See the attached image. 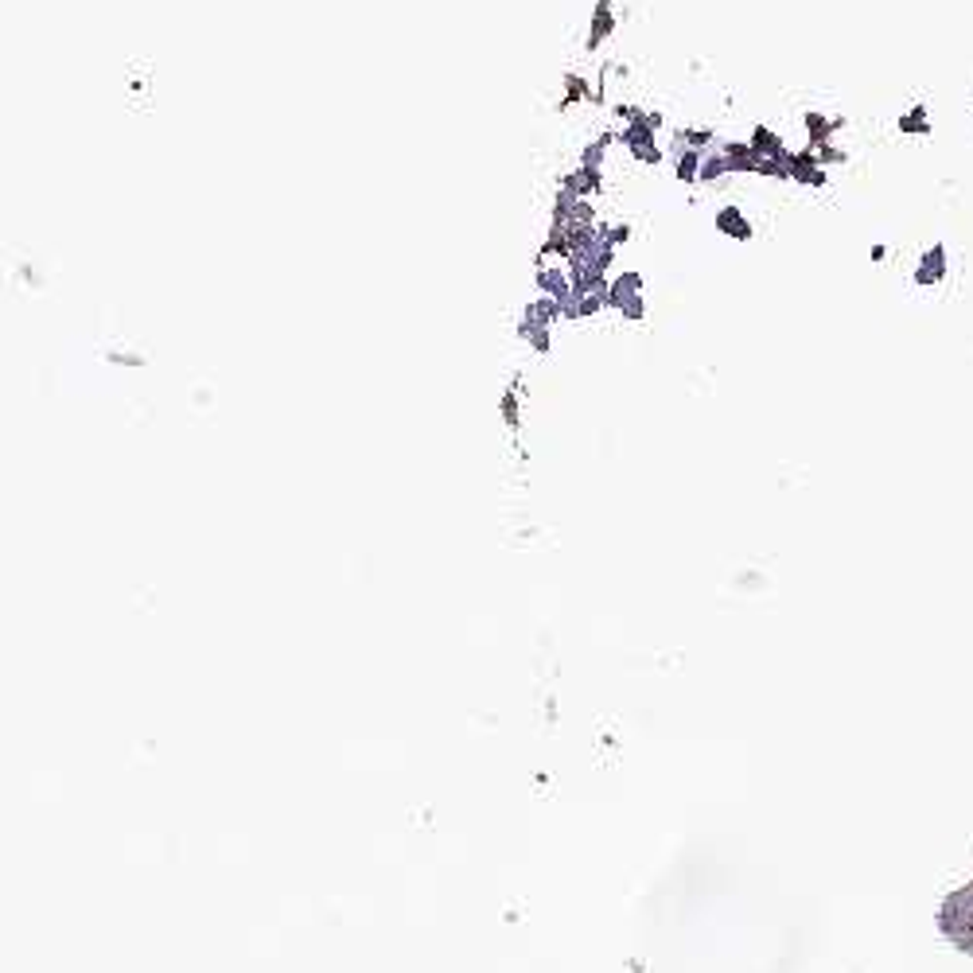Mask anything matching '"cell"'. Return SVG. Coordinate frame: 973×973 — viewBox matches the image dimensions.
Returning a JSON list of instances; mask_svg holds the SVG:
<instances>
[{
  "mask_svg": "<svg viewBox=\"0 0 973 973\" xmlns=\"http://www.w3.org/2000/svg\"><path fill=\"white\" fill-rule=\"evenodd\" d=\"M608 308L627 324H643L650 316L647 308V277L639 269H623L608 281Z\"/></svg>",
  "mask_w": 973,
  "mask_h": 973,
  "instance_id": "6da1fadb",
  "label": "cell"
},
{
  "mask_svg": "<svg viewBox=\"0 0 973 973\" xmlns=\"http://www.w3.org/2000/svg\"><path fill=\"white\" fill-rule=\"evenodd\" d=\"M946 277H950V250L942 242L923 246L919 257H915V265H911V285L915 289H938Z\"/></svg>",
  "mask_w": 973,
  "mask_h": 973,
  "instance_id": "7a4b0ae2",
  "label": "cell"
},
{
  "mask_svg": "<svg viewBox=\"0 0 973 973\" xmlns=\"http://www.w3.org/2000/svg\"><path fill=\"white\" fill-rule=\"evenodd\" d=\"M615 28H619V8H615V0H596L592 12H588L584 55H600V51L615 39Z\"/></svg>",
  "mask_w": 973,
  "mask_h": 973,
  "instance_id": "3957f363",
  "label": "cell"
},
{
  "mask_svg": "<svg viewBox=\"0 0 973 973\" xmlns=\"http://www.w3.org/2000/svg\"><path fill=\"white\" fill-rule=\"evenodd\" d=\"M713 230L721 234L724 242H736V246H748L756 238V222H752V215L744 207H736V203H724V207L713 211Z\"/></svg>",
  "mask_w": 973,
  "mask_h": 973,
  "instance_id": "277c9868",
  "label": "cell"
},
{
  "mask_svg": "<svg viewBox=\"0 0 973 973\" xmlns=\"http://www.w3.org/2000/svg\"><path fill=\"white\" fill-rule=\"evenodd\" d=\"M845 117L841 113H822V109H806L802 113V133H806V145L818 148L826 145V141H837L841 133H845Z\"/></svg>",
  "mask_w": 973,
  "mask_h": 973,
  "instance_id": "5b68a950",
  "label": "cell"
},
{
  "mask_svg": "<svg viewBox=\"0 0 973 973\" xmlns=\"http://www.w3.org/2000/svg\"><path fill=\"white\" fill-rule=\"evenodd\" d=\"M791 183H798V187H810V191H822V187H829V168H822L818 164V156H814V148H794L791 152Z\"/></svg>",
  "mask_w": 973,
  "mask_h": 973,
  "instance_id": "8992f818",
  "label": "cell"
},
{
  "mask_svg": "<svg viewBox=\"0 0 973 973\" xmlns=\"http://www.w3.org/2000/svg\"><path fill=\"white\" fill-rule=\"evenodd\" d=\"M666 160H670L674 180L682 183V187H701V160H705V152H697V148L670 141V148H666Z\"/></svg>",
  "mask_w": 973,
  "mask_h": 973,
  "instance_id": "52a82bcc",
  "label": "cell"
},
{
  "mask_svg": "<svg viewBox=\"0 0 973 973\" xmlns=\"http://www.w3.org/2000/svg\"><path fill=\"white\" fill-rule=\"evenodd\" d=\"M592 90H596V82H588V74L584 71H565V78H561V98H557V113L565 117V113H577L580 106H592Z\"/></svg>",
  "mask_w": 973,
  "mask_h": 973,
  "instance_id": "ba28073f",
  "label": "cell"
},
{
  "mask_svg": "<svg viewBox=\"0 0 973 973\" xmlns=\"http://www.w3.org/2000/svg\"><path fill=\"white\" fill-rule=\"evenodd\" d=\"M721 152L732 168V176H756L759 156L748 137H721Z\"/></svg>",
  "mask_w": 973,
  "mask_h": 973,
  "instance_id": "9c48e42d",
  "label": "cell"
},
{
  "mask_svg": "<svg viewBox=\"0 0 973 973\" xmlns=\"http://www.w3.org/2000/svg\"><path fill=\"white\" fill-rule=\"evenodd\" d=\"M748 141H752V148H756L759 160H791V152H794V148H787L783 133H779V129H771L767 121H756V125H752Z\"/></svg>",
  "mask_w": 973,
  "mask_h": 973,
  "instance_id": "30bf717a",
  "label": "cell"
},
{
  "mask_svg": "<svg viewBox=\"0 0 973 973\" xmlns=\"http://www.w3.org/2000/svg\"><path fill=\"white\" fill-rule=\"evenodd\" d=\"M896 129H900L903 137H931V133H935V121H931V106H927V102H911V106H907L900 113Z\"/></svg>",
  "mask_w": 973,
  "mask_h": 973,
  "instance_id": "8fae6325",
  "label": "cell"
},
{
  "mask_svg": "<svg viewBox=\"0 0 973 973\" xmlns=\"http://www.w3.org/2000/svg\"><path fill=\"white\" fill-rule=\"evenodd\" d=\"M724 180H732V168H728L721 145H717V148H709L705 160H701V187H721Z\"/></svg>",
  "mask_w": 973,
  "mask_h": 973,
  "instance_id": "7c38bea8",
  "label": "cell"
},
{
  "mask_svg": "<svg viewBox=\"0 0 973 973\" xmlns=\"http://www.w3.org/2000/svg\"><path fill=\"white\" fill-rule=\"evenodd\" d=\"M674 141H678V145L697 148V152H709V148L721 145V137H717L713 125H682V129L674 133Z\"/></svg>",
  "mask_w": 973,
  "mask_h": 973,
  "instance_id": "4fadbf2b",
  "label": "cell"
},
{
  "mask_svg": "<svg viewBox=\"0 0 973 973\" xmlns=\"http://www.w3.org/2000/svg\"><path fill=\"white\" fill-rule=\"evenodd\" d=\"M631 238H635V222H631V218H612V222H600V242H604V246H612L615 253L623 250V246H631Z\"/></svg>",
  "mask_w": 973,
  "mask_h": 973,
  "instance_id": "5bb4252c",
  "label": "cell"
},
{
  "mask_svg": "<svg viewBox=\"0 0 973 973\" xmlns=\"http://www.w3.org/2000/svg\"><path fill=\"white\" fill-rule=\"evenodd\" d=\"M810 148V145H806ZM814 156H818V164L822 168H845L849 164V152H845V145L841 141H826V145L814 148Z\"/></svg>",
  "mask_w": 973,
  "mask_h": 973,
  "instance_id": "9a60e30c",
  "label": "cell"
},
{
  "mask_svg": "<svg viewBox=\"0 0 973 973\" xmlns=\"http://www.w3.org/2000/svg\"><path fill=\"white\" fill-rule=\"evenodd\" d=\"M109 362H125V366H145V355H133V351H109Z\"/></svg>",
  "mask_w": 973,
  "mask_h": 973,
  "instance_id": "2e32d148",
  "label": "cell"
},
{
  "mask_svg": "<svg viewBox=\"0 0 973 973\" xmlns=\"http://www.w3.org/2000/svg\"><path fill=\"white\" fill-rule=\"evenodd\" d=\"M888 257H892V250H888V246H884V242H876V246H872V250H868V261H872V265H884V261H888Z\"/></svg>",
  "mask_w": 973,
  "mask_h": 973,
  "instance_id": "e0dca14e",
  "label": "cell"
}]
</instances>
